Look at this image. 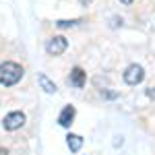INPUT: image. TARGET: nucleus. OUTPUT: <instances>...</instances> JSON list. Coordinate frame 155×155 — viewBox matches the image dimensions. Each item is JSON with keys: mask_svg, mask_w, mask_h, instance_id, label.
<instances>
[{"mask_svg": "<svg viewBox=\"0 0 155 155\" xmlns=\"http://www.w3.org/2000/svg\"><path fill=\"white\" fill-rule=\"evenodd\" d=\"M25 124V114L23 112H11V114H6L4 120H2V126H4V130H19L21 126Z\"/></svg>", "mask_w": 155, "mask_h": 155, "instance_id": "20e7f679", "label": "nucleus"}, {"mask_svg": "<svg viewBox=\"0 0 155 155\" xmlns=\"http://www.w3.org/2000/svg\"><path fill=\"white\" fill-rule=\"evenodd\" d=\"M66 48H68V39L64 35H54L46 41V52L50 56H60L66 52Z\"/></svg>", "mask_w": 155, "mask_h": 155, "instance_id": "f03ea898", "label": "nucleus"}, {"mask_svg": "<svg viewBox=\"0 0 155 155\" xmlns=\"http://www.w3.org/2000/svg\"><path fill=\"white\" fill-rule=\"evenodd\" d=\"M118 25H122V19L114 17V19H112V27H118Z\"/></svg>", "mask_w": 155, "mask_h": 155, "instance_id": "9b49d317", "label": "nucleus"}, {"mask_svg": "<svg viewBox=\"0 0 155 155\" xmlns=\"http://www.w3.org/2000/svg\"><path fill=\"white\" fill-rule=\"evenodd\" d=\"M79 2H81V4H83V6H87V4H89V2H91V0H79Z\"/></svg>", "mask_w": 155, "mask_h": 155, "instance_id": "2eb2a0df", "label": "nucleus"}, {"mask_svg": "<svg viewBox=\"0 0 155 155\" xmlns=\"http://www.w3.org/2000/svg\"><path fill=\"white\" fill-rule=\"evenodd\" d=\"M25 74V68L21 64H17V62H2L0 64V85H4V87H12V85H17L21 79H23Z\"/></svg>", "mask_w": 155, "mask_h": 155, "instance_id": "f257e3e1", "label": "nucleus"}, {"mask_svg": "<svg viewBox=\"0 0 155 155\" xmlns=\"http://www.w3.org/2000/svg\"><path fill=\"white\" fill-rule=\"evenodd\" d=\"M74 116H77V110H74L72 106H64L62 112H60V116H58V124L64 126V128H68V126L72 124V120H74Z\"/></svg>", "mask_w": 155, "mask_h": 155, "instance_id": "39448f33", "label": "nucleus"}, {"mask_svg": "<svg viewBox=\"0 0 155 155\" xmlns=\"http://www.w3.org/2000/svg\"><path fill=\"white\" fill-rule=\"evenodd\" d=\"M79 23V19H72V21H66V19H60V21H56V27H60V29H66V27H72V25Z\"/></svg>", "mask_w": 155, "mask_h": 155, "instance_id": "1a4fd4ad", "label": "nucleus"}, {"mask_svg": "<svg viewBox=\"0 0 155 155\" xmlns=\"http://www.w3.org/2000/svg\"><path fill=\"white\" fill-rule=\"evenodd\" d=\"M85 79H87V72L81 68V66H74L68 77V83L74 85V87H85Z\"/></svg>", "mask_w": 155, "mask_h": 155, "instance_id": "423d86ee", "label": "nucleus"}, {"mask_svg": "<svg viewBox=\"0 0 155 155\" xmlns=\"http://www.w3.org/2000/svg\"><path fill=\"white\" fill-rule=\"evenodd\" d=\"M122 79H124V83L126 85H139V83H143V79H145V68L141 66V64H130L126 71H124V74H122Z\"/></svg>", "mask_w": 155, "mask_h": 155, "instance_id": "7ed1b4c3", "label": "nucleus"}, {"mask_svg": "<svg viewBox=\"0 0 155 155\" xmlns=\"http://www.w3.org/2000/svg\"><path fill=\"white\" fill-rule=\"evenodd\" d=\"M120 2H122V4H126V6H128V4H132V0H120Z\"/></svg>", "mask_w": 155, "mask_h": 155, "instance_id": "4468645a", "label": "nucleus"}, {"mask_svg": "<svg viewBox=\"0 0 155 155\" xmlns=\"http://www.w3.org/2000/svg\"><path fill=\"white\" fill-rule=\"evenodd\" d=\"M66 145H68V149L72 153H79L81 147H83V137L81 134H68L66 137Z\"/></svg>", "mask_w": 155, "mask_h": 155, "instance_id": "6e6552de", "label": "nucleus"}, {"mask_svg": "<svg viewBox=\"0 0 155 155\" xmlns=\"http://www.w3.org/2000/svg\"><path fill=\"white\" fill-rule=\"evenodd\" d=\"M122 143H124V141H122V137H116V141H114V147H120Z\"/></svg>", "mask_w": 155, "mask_h": 155, "instance_id": "f8f14e48", "label": "nucleus"}, {"mask_svg": "<svg viewBox=\"0 0 155 155\" xmlns=\"http://www.w3.org/2000/svg\"><path fill=\"white\" fill-rule=\"evenodd\" d=\"M37 83H39V87H41L46 93H56V91H58L56 83L50 79L48 74H44V72H39V74H37Z\"/></svg>", "mask_w": 155, "mask_h": 155, "instance_id": "0eeeda50", "label": "nucleus"}, {"mask_svg": "<svg viewBox=\"0 0 155 155\" xmlns=\"http://www.w3.org/2000/svg\"><path fill=\"white\" fill-rule=\"evenodd\" d=\"M147 95H149V97H153V99H155V87H151V89H147Z\"/></svg>", "mask_w": 155, "mask_h": 155, "instance_id": "ddd939ff", "label": "nucleus"}, {"mask_svg": "<svg viewBox=\"0 0 155 155\" xmlns=\"http://www.w3.org/2000/svg\"><path fill=\"white\" fill-rule=\"evenodd\" d=\"M0 155H8V151L6 149H0Z\"/></svg>", "mask_w": 155, "mask_h": 155, "instance_id": "dca6fc26", "label": "nucleus"}, {"mask_svg": "<svg viewBox=\"0 0 155 155\" xmlns=\"http://www.w3.org/2000/svg\"><path fill=\"white\" fill-rule=\"evenodd\" d=\"M99 95L106 97V99H116L118 93H116V91H106V89H101V91H99Z\"/></svg>", "mask_w": 155, "mask_h": 155, "instance_id": "9d476101", "label": "nucleus"}]
</instances>
